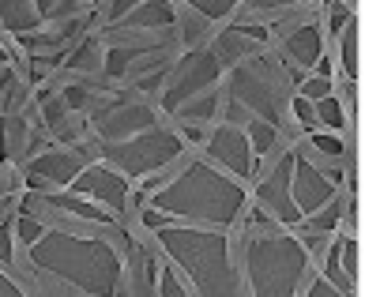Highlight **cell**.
Returning a JSON list of instances; mask_svg holds the SVG:
<instances>
[{
  "instance_id": "obj_1",
  "label": "cell",
  "mask_w": 365,
  "mask_h": 297,
  "mask_svg": "<svg viewBox=\"0 0 365 297\" xmlns=\"http://www.w3.org/2000/svg\"><path fill=\"white\" fill-rule=\"evenodd\" d=\"M147 204H151L147 211L162 214L166 222H188L226 234L249 211V192L241 181L226 177L207 158H192L178 177L162 181L155 192H147Z\"/></svg>"
},
{
  "instance_id": "obj_2",
  "label": "cell",
  "mask_w": 365,
  "mask_h": 297,
  "mask_svg": "<svg viewBox=\"0 0 365 297\" xmlns=\"http://www.w3.org/2000/svg\"><path fill=\"white\" fill-rule=\"evenodd\" d=\"M143 226L155 229L158 249L170 256V264H178L188 275L196 297H249L245 275L234 264V249H230V237L222 229L166 222L155 211H143Z\"/></svg>"
},
{
  "instance_id": "obj_3",
  "label": "cell",
  "mask_w": 365,
  "mask_h": 297,
  "mask_svg": "<svg viewBox=\"0 0 365 297\" xmlns=\"http://www.w3.org/2000/svg\"><path fill=\"white\" fill-rule=\"evenodd\" d=\"M26 260L38 264L53 278L72 282L87 297H120V290H125L120 252L113 245H106V241H94V237L46 229L34 245H26Z\"/></svg>"
},
{
  "instance_id": "obj_4",
  "label": "cell",
  "mask_w": 365,
  "mask_h": 297,
  "mask_svg": "<svg viewBox=\"0 0 365 297\" xmlns=\"http://www.w3.org/2000/svg\"><path fill=\"white\" fill-rule=\"evenodd\" d=\"M241 256L249 297H297L313 271V252L294 234H252Z\"/></svg>"
},
{
  "instance_id": "obj_5",
  "label": "cell",
  "mask_w": 365,
  "mask_h": 297,
  "mask_svg": "<svg viewBox=\"0 0 365 297\" xmlns=\"http://www.w3.org/2000/svg\"><path fill=\"white\" fill-rule=\"evenodd\" d=\"M230 110L237 113H256V120L279 128L282 113V75L267 57H252L237 64L230 75Z\"/></svg>"
},
{
  "instance_id": "obj_6",
  "label": "cell",
  "mask_w": 365,
  "mask_h": 297,
  "mask_svg": "<svg viewBox=\"0 0 365 297\" xmlns=\"http://www.w3.org/2000/svg\"><path fill=\"white\" fill-rule=\"evenodd\" d=\"M185 151V140L170 128H147L140 136H132L125 143H102L106 166L117 170L120 177H143L151 170H162L166 162H173Z\"/></svg>"
},
{
  "instance_id": "obj_7",
  "label": "cell",
  "mask_w": 365,
  "mask_h": 297,
  "mask_svg": "<svg viewBox=\"0 0 365 297\" xmlns=\"http://www.w3.org/2000/svg\"><path fill=\"white\" fill-rule=\"evenodd\" d=\"M219 75H222V61L215 49H204V53H192L185 57L173 75L166 79V90H162V105L170 113H178L181 105L204 98V94H215L219 90Z\"/></svg>"
},
{
  "instance_id": "obj_8",
  "label": "cell",
  "mask_w": 365,
  "mask_h": 297,
  "mask_svg": "<svg viewBox=\"0 0 365 297\" xmlns=\"http://www.w3.org/2000/svg\"><path fill=\"white\" fill-rule=\"evenodd\" d=\"M335 184H339V173L331 170H317L302 151L294 147V170H290V199H294V211L302 214V226L305 219H313L320 207H328L335 199Z\"/></svg>"
},
{
  "instance_id": "obj_9",
  "label": "cell",
  "mask_w": 365,
  "mask_h": 297,
  "mask_svg": "<svg viewBox=\"0 0 365 297\" xmlns=\"http://www.w3.org/2000/svg\"><path fill=\"white\" fill-rule=\"evenodd\" d=\"M290 170H294V147H287V151L272 162V170L264 173L260 188H256V199H260V211L272 222L302 226V214L294 211V199H290Z\"/></svg>"
},
{
  "instance_id": "obj_10",
  "label": "cell",
  "mask_w": 365,
  "mask_h": 297,
  "mask_svg": "<svg viewBox=\"0 0 365 297\" xmlns=\"http://www.w3.org/2000/svg\"><path fill=\"white\" fill-rule=\"evenodd\" d=\"M207 155H211V162L226 166L234 177H241V184H245L249 177H256V155H252V147L245 140V128L219 125L207 140Z\"/></svg>"
},
{
  "instance_id": "obj_11",
  "label": "cell",
  "mask_w": 365,
  "mask_h": 297,
  "mask_svg": "<svg viewBox=\"0 0 365 297\" xmlns=\"http://www.w3.org/2000/svg\"><path fill=\"white\" fill-rule=\"evenodd\" d=\"M72 192L98 199L102 207H110V214H117V211H125V199H128V177H120L110 166H91L87 162L79 170V177L72 181Z\"/></svg>"
},
{
  "instance_id": "obj_12",
  "label": "cell",
  "mask_w": 365,
  "mask_h": 297,
  "mask_svg": "<svg viewBox=\"0 0 365 297\" xmlns=\"http://www.w3.org/2000/svg\"><path fill=\"white\" fill-rule=\"evenodd\" d=\"M147 128H155V113H151V105H143V102H120L113 110L94 117V132H98L106 143H125V140L140 136Z\"/></svg>"
},
{
  "instance_id": "obj_13",
  "label": "cell",
  "mask_w": 365,
  "mask_h": 297,
  "mask_svg": "<svg viewBox=\"0 0 365 297\" xmlns=\"http://www.w3.org/2000/svg\"><path fill=\"white\" fill-rule=\"evenodd\" d=\"M87 166V155L83 151H42L31 166H26V177L31 184H72L79 177V170Z\"/></svg>"
},
{
  "instance_id": "obj_14",
  "label": "cell",
  "mask_w": 365,
  "mask_h": 297,
  "mask_svg": "<svg viewBox=\"0 0 365 297\" xmlns=\"http://www.w3.org/2000/svg\"><path fill=\"white\" fill-rule=\"evenodd\" d=\"M287 57H290V64L297 68V83H302L305 72H313V68H320V75L331 79V68L324 64V34H320L317 23L297 26V31L287 38Z\"/></svg>"
},
{
  "instance_id": "obj_15",
  "label": "cell",
  "mask_w": 365,
  "mask_h": 297,
  "mask_svg": "<svg viewBox=\"0 0 365 297\" xmlns=\"http://www.w3.org/2000/svg\"><path fill=\"white\" fill-rule=\"evenodd\" d=\"M125 26L147 31V26H173V8L170 4H132Z\"/></svg>"
},
{
  "instance_id": "obj_16",
  "label": "cell",
  "mask_w": 365,
  "mask_h": 297,
  "mask_svg": "<svg viewBox=\"0 0 365 297\" xmlns=\"http://www.w3.org/2000/svg\"><path fill=\"white\" fill-rule=\"evenodd\" d=\"M317 128H324V132H335V136H339V132L346 128V120H350V110L343 105V98H335V94H328V98H320L317 105Z\"/></svg>"
},
{
  "instance_id": "obj_17",
  "label": "cell",
  "mask_w": 365,
  "mask_h": 297,
  "mask_svg": "<svg viewBox=\"0 0 365 297\" xmlns=\"http://www.w3.org/2000/svg\"><path fill=\"white\" fill-rule=\"evenodd\" d=\"M339 49H343V79H346V87H354V79H358V19L354 16L339 31Z\"/></svg>"
},
{
  "instance_id": "obj_18",
  "label": "cell",
  "mask_w": 365,
  "mask_h": 297,
  "mask_svg": "<svg viewBox=\"0 0 365 297\" xmlns=\"http://www.w3.org/2000/svg\"><path fill=\"white\" fill-rule=\"evenodd\" d=\"M49 204H57V207H64V211H72V214H79V219H91V222H106L110 226L117 214H110V211H102V207H91L87 199H79V196H68V192H53L49 196Z\"/></svg>"
},
{
  "instance_id": "obj_19",
  "label": "cell",
  "mask_w": 365,
  "mask_h": 297,
  "mask_svg": "<svg viewBox=\"0 0 365 297\" xmlns=\"http://www.w3.org/2000/svg\"><path fill=\"white\" fill-rule=\"evenodd\" d=\"M38 16H42V11H38L34 4H0V19H4V26L8 31H16V34H23L26 26H38Z\"/></svg>"
},
{
  "instance_id": "obj_20",
  "label": "cell",
  "mask_w": 365,
  "mask_h": 297,
  "mask_svg": "<svg viewBox=\"0 0 365 297\" xmlns=\"http://www.w3.org/2000/svg\"><path fill=\"white\" fill-rule=\"evenodd\" d=\"M155 297H192V290L181 282L178 267L158 264V267H155Z\"/></svg>"
},
{
  "instance_id": "obj_21",
  "label": "cell",
  "mask_w": 365,
  "mask_h": 297,
  "mask_svg": "<svg viewBox=\"0 0 365 297\" xmlns=\"http://www.w3.org/2000/svg\"><path fill=\"white\" fill-rule=\"evenodd\" d=\"M245 140H249V147H252V155L264 158V155H272V147H275V140H279V128H275V125H264V120H249Z\"/></svg>"
},
{
  "instance_id": "obj_22",
  "label": "cell",
  "mask_w": 365,
  "mask_h": 297,
  "mask_svg": "<svg viewBox=\"0 0 365 297\" xmlns=\"http://www.w3.org/2000/svg\"><path fill=\"white\" fill-rule=\"evenodd\" d=\"M136 53H151V49H147V46H113L110 53H106V72H110L113 79H117V75H125Z\"/></svg>"
},
{
  "instance_id": "obj_23",
  "label": "cell",
  "mask_w": 365,
  "mask_h": 297,
  "mask_svg": "<svg viewBox=\"0 0 365 297\" xmlns=\"http://www.w3.org/2000/svg\"><path fill=\"white\" fill-rule=\"evenodd\" d=\"M339 271L350 282H358V237L354 234H343L339 237Z\"/></svg>"
},
{
  "instance_id": "obj_24",
  "label": "cell",
  "mask_w": 365,
  "mask_h": 297,
  "mask_svg": "<svg viewBox=\"0 0 365 297\" xmlns=\"http://www.w3.org/2000/svg\"><path fill=\"white\" fill-rule=\"evenodd\" d=\"M185 120H211L215 113H219V90L215 94H204V98H196V102H188L178 110Z\"/></svg>"
},
{
  "instance_id": "obj_25",
  "label": "cell",
  "mask_w": 365,
  "mask_h": 297,
  "mask_svg": "<svg viewBox=\"0 0 365 297\" xmlns=\"http://www.w3.org/2000/svg\"><path fill=\"white\" fill-rule=\"evenodd\" d=\"M328 94H335V83L328 75H313V79H302L297 83V98H305V102H320V98H328Z\"/></svg>"
},
{
  "instance_id": "obj_26",
  "label": "cell",
  "mask_w": 365,
  "mask_h": 297,
  "mask_svg": "<svg viewBox=\"0 0 365 297\" xmlns=\"http://www.w3.org/2000/svg\"><path fill=\"white\" fill-rule=\"evenodd\" d=\"M309 140H313V147L320 155L328 158H346V143L339 136H331V132H309Z\"/></svg>"
},
{
  "instance_id": "obj_27",
  "label": "cell",
  "mask_w": 365,
  "mask_h": 297,
  "mask_svg": "<svg viewBox=\"0 0 365 297\" xmlns=\"http://www.w3.org/2000/svg\"><path fill=\"white\" fill-rule=\"evenodd\" d=\"M16 234L23 237V245H34V241L46 234V226H42V222H34L26 211H16Z\"/></svg>"
},
{
  "instance_id": "obj_28",
  "label": "cell",
  "mask_w": 365,
  "mask_h": 297,
  "mask_svg": "<svg viewBox=\"0 0 365 297\" xmlns=\"http://www.w3.org/2000/svg\"><path fill=\"white\" fill-rule=\"evenodd\" d=\"M305 297H354V293H343V290H335L331 282H328V278H324V275L317 271V275H309Z\"/></svg>"
},
{
  "instance_id": "obj_29",
  "label": "cell",
  "mask_w": 365,
  "mask_h": 297,
  "mask_svg": "<svg viewBox=\"0 0 365 297\" xmlns=\"http://www.w3.org/2000/svg\"><path fill=\"white\" fill-rule=\"evenodd\" d=\"M11 234H16V219H4V222H0V260H4V264L16 260V245H11Z\"/></svg>"
},
{
  "instance_id": "obj_30",
  "label": "cell",
  "mask_w": 365,
  "mask_h": 297,
  "mask_svg": "<svg viewBox=\"0 0 365 297\" xmlns=\"http://www.w3.org/2000/svg\"><path fill=\"white\" fill-rule=\"evenodd\" d=\"M230 34L234 38H252V42H267V38H272V31L260 26V23H237V26H230Z\"/></svg>"
},
{
  "instance_id": "obj_31",
  "label": "cell",
  "mask_w": 365,
  "mask_h": 297,
  "mask_svg": "<svg viewBox=\"0 0 365 297\" xmlns=\"http://www.w3.org/2000/svg\"><path fill=\"white\" fill-rule=\"evenodd\" d=\"M294 113H297V120H302L309 132H320V128H317V110H313V102L297 98V102H294Z\"/></svg>"
},
{
  "instance_id": "obj_32",
  "label": "cell",
  "mask_w": 365,
  "mask_h": 297,
  "mask_svg": "<svg viewBox=\"0 0 365 297\" xmlns=\"http://www.w3.org/2000/svg\"><path fill=\"white\" fill-rule=\"evenodd\" d=\"M192 11H200V16H207V19H222V16H230L234 11V4H192Z\"/></svg>"
},
{
  "instance_id": "obj_33",
  "label": "cell",
  "mask_w": 365,
  "mask_h": 297,
  "mask_svg": "<svg viewBox=\"0 0 365 297\" xmlns=\"http://www.w3.org/2000/svg\"><path fill=\"white\" fill-rule=\"evenodd\" d=\"M68 68H94V42H83L76 53V61H68Z\"/></svg>"
},
{
  "instance_id": "obj_34",
  "label": "cell",
  "mask_w": 365,
  "mask_h": 297,
  "mask_svg": "<svg viewBox=\"0 0 365 297\" xmlns=\"http://www.w3.org/2000/svg\"><path fill=\"white\" fill-rule=\"evenodd\" d=\"M64 102H68L72 110H79V105L87 102V90L83 87H64Z\"/></svg>"
},
{
  "instance_id": "obj_35",
  "label": "cell",
  "mask_w": 365,
  "mask_h": 297,
  "mask_svg": "<svg viewBox=\"0 0 365 297\" xmlns=\"http://www.w3.org/2000/svg\"><path fill=\"white\" fill-rule=\"evenodd\" d=\"M8 158V117L0 113V162Z\"/></svg>"
},
{
  "instance_id": "obj_36",
  "label": "cell",
  "mask_w": 365,
  "mask_h": 297,
  "mask_svg": "<svg viewBox=\"0 0 365 297\" xmlns=\"http://www.w3.org/2000/svg\"><path fill=\"white\" fill-rule=\"evenodd\" d=\"M0 297H23V290H19L11 278H4V275H0Z\"/></svg>"
},
{
  "instance_id": "obj_37",
  "label": "cell",
  "mask_w": 365,
  "mask_h": 297,
  "mask_svg": "<svg viewBox=\"0 0 365 297\" xmlns=\"http://www.w3.org/2000/svg\"><path fill=\"white\" fill-rule=\"evenodd\" d=\"M4 61H8V49H4V46H0V64H4Z\"/></svg>"
}]
</instances>
